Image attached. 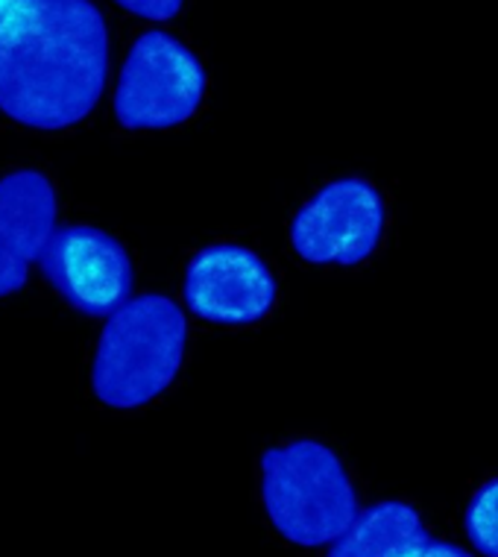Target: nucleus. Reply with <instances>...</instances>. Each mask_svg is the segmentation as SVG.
<instances>
[{"instance_id":"9b49d317","label":"nucleus","mask_w":498,"mask_h":557,"mask_svg":"<svg viewBox=\"0 0 498 557\" xmlns=\"http://www.w3.org/2000/svg\"><path fill=\"white\" fill-rule=\"evenodd\" d=\"M117 7L147 21H171L179 15L185 0H115Z\"/></svg>"},{"instance_id":"f8f14e48","label":"nucleus","mask_w":498,"mask_h":557,"mask_svg":"<svg viewBox=\"0 0 498 557\" xmlns=\"http://www.w3.org/2000/svg\"><path fill=\"white\" fill-rule=\"evenodd\" d=\"M416 557H472L466 548L455 546V543H440V540H428L425 546L420 548Z\"/></svg>"},{"instance_id":"423d86ee","label":"nucleus","mask_w":498,"mask_h":557,"mask_svg":"<svg viewBox=\"0 0 498 557\" xmlns=\"http://www.w3.org/2000/svg\"><path fill=\"white\" fill-rule=\"evenodd\" d=\"M39 270L67 306L88 318H109L133 299V259L115 235L97 226H57L41 250Z\"/></svg>"},{"instance_id":"1a4fd4ad","label":"nucleus","mask_w":498,"mask_h":557,"mask_svg":"<svg viewBox=\"0 0 498 557\" xmlns=\"http://www.w3.org/2000/svg\"><path fill=\"white\" fill-rule=\"evenodd\" d=\"M420 513L404 502H378L358 513L326 557H416L428 543Z\"/></svg>"},{"instance_id":"ddd939ff","label":"nucleus","mask_w":498,"mask_h":557,"mask_svg":"<svg viewBox=\"0 0 498 557\" xmlns=\"http://www.w3.org/2000/svg\"><path fill=\"white\" fill-rule=\"evenodd\" d=\"M21 3H24V0H0V24L10 18L12 12L18 10Z\"/></svg>"},{"instance_id":"f03ea898","label":"nucleus","mask_w":498,"mask_h":557,"mask_svg":"<svg viewBox=\"0 0 498 557\" xmlns=\"http://www.w3.org/2000/svg\"><path fill=\"white\" fill-rule=\"evenodd\" d=\"M188 323L171 297L141 294L109 314L95 364L91 391L109 408H141L173 385L185 361Z\"/></svg>"},{"instance_id":"0eeeda50","label":"nucleus","mask_w":498,"mask_h":557,"mask_svg":"<svg viewBox=\"0 0 498 557\" xmlns=\"http://www.w3.org/2000/svg\"><path fill=\"white\" fill-rule=\"evenodd\" d=\"M276 276L267 261L240 244L202 247L185 270V306L217 326L261 323L276 306Z\"/></svg>"},{"instance_id":"39448f33","label":"nucleus","mask_w":498,"mask_h":557,"mask_svg":"<svg viewBox=\"0 0 498 557\" xmlns=\"http://www.w3.org/2000/svg\"><path fill=\"white\" fill-rule=\"evenodd\" d=\"M387 206L370 180L344 176L323 185L290 223V244L308 264L352 268L378 250Z\"/></svg>"},{"instance_id":"7ed1b4c3","label":"nucleus","mask_w":498,"mask_h":557,"mask_svg":"<svg viewBox=\"0 0 498 557\" xmlns=\"http://www.w3.org/2000/svg\"><path fill=\"white\" fill-rule=\"evenodd\" d=\"M261 499L273 529L294 546H328L358 519V496L337 451L316 441L261 455Z\"/></svg>"},{"instance_id":"6e6552de","label":"nucleus","mask_w":498,"mask_h":557,"mask_svg":"<svg viewBox=\"0 0 498 557\" xmlns=\"http://www.w3.org/2000/svg\"><path fill=\"white\" fill-rule=\"evenodd\" d=\"M57 188L39 171H15L0 180V299L27 285L33 261L57 232Z\"/></svg>"},{"instance_id":"9d476101","label":"nucleus","mask_w":498,"mask_h":557,"mask_svg":"<svg viewBox=\"0 0 498 557\" xmlns=\"http://www.w3.org/2000/svg\"><path fill=\"white\" fill-rule=\"evenodd\" d=\"M466 534L475 552L498 557V479L487 481L466 508Z\"/></svg>"},{"instance_id":"20e7f679","label":"nucleus","mask_w":498,"mask_h":557,"mask_svg":"<svg viewBox=\"0 0 498 557\" xmlns=\"http://www.w3.org/2000/svg\"><path fill=\"white\" fill-rule=\"evenodd\" d=\"M206 67L188 45L147 29L133 41L115 86V117L126 129H171L197 115Z\"/></svg>"},{"instance_id":"f257e3e1","label":"nucleus","mask_w":498,"mask_h":557,"mask_svg":"<svg viewBox=\"0 0 498 557\" xmlns=\"http://www.w3.org/2000/svg\"><path fill=\"white\" fill-rule=\"evenodd\" d=\"M109 27L95 0H24L0 24V112L57 133L86 121L105 91Z\"/></svg>"}]
</instances>
